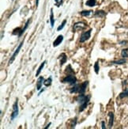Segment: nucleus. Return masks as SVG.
<instances>
[{
	"label": "nucleus",
	"instance_id": "obj_5",
	"mask_svg": "<svg viewBox=\"0 0 128 129\" xmlns=\"http://www.w3.org/2000/svg\"><path fill=\"white\" fill-rule=\"evenodd\" d=\"M91 32H92V29L82 33L81 35V37H80V43H84L86 41H88L89 39L91 37Z\"/></svg>",
	"mask_w": 128,
	"mask_h": 129
},
{
	"label": "nucleus",
	"instance_id": "obj_17",
	"mask_svg": "<svg viewBox=\"0 0 128 129\" xmlns=\"http://www.w3.org/2000/svg\"><path fill=\"white\" fill-rule=\"evenodd\" d=\"M29 23H30V19L27 20V21L25 22V26H24V28H23V29H21V33H20V36H19V37H21V35L23 34V33H25V31L27 29L28 26H29Z\"/></svg>",
	"mask_w": 128,
	"mask_h": 129
},
{
	"label": "nucleus",
	"instance_id": "obj_23",
	"mask_svg": "<svg viewBox=\"0 0 128 129\" xmlns=\"http://www.w3.org/2000/svg\"><path fill=\"white\" fill-rule=\"evenodd\" d=\"M66 24V19H64L63 21V22H62V24H61L58 28H57V31H61L62 30L63 28H64V26H65V25Z\"/></svg>",
	"mask_w": 128,
	"mask_h": 129
},
{
	"label": "nucleus",
	"instance_id": "obj_16",
	"mask_svg": "<svg viewBox=\"0 0 128 129\" xmlns=\"http://www.w3.org/2000/svg\"><path fill=\"white\" fill-rule=\"evenodd\" d=\"M106 15V13L104 10H97L95 12V16L96 17H100V18H103Z\"/></svg>",
	"mask_w": 128,
	"mask_h": 129
},
{
	"label": "nucleus",
	"instance_id": "obj_30",
	"mask_svg": "<svg viewBox=\"0 0 128 129\" xmlns=\"http://www.w3.org/2000/svg\"><path fill=\"white\" fill-rule=\"evenodd\" d=\"M55 3H56L57 5H58V3H59V0H55Z\"/></svg>",
	"mask_w": 128,
	"mask_h": 129
},
{
	"label": "nucleus",
	"instance_id": "obj_15",
	"mask_svg": "<svg viewBox=\"0 0 128 129\" xmlns=\"http://www.w3.org/2000/svg\"><path fill=\"white\" fill-rule=\"evenodd\" d=\"M50 22H51L52 28H53L54 27V24H55V18H54V14H53V9H51V14H50Z\"/></svg>",
	"mask_w": 128,
	"mask_h": 129
},
{
	"label": "nucleus",
	"instance_id": "obj_25",
	"mask_svg": "<svg viewBox=\"0 0 128 129\" xmlns=\"http://www.w3.org/2000/svg\"><path fill=\"white\" fill-rule=\"evenodd\" d=\"M72 120V123H71V124H70V127H75V125H76V124H77V118H74V119H73V120Z\"/></svg>",
	"mask_w": 128,
	"mask_h": 129
},
{
	"label": "nucleus",
	"instance_id": "obj_8",
	"mask_svg": "<svg viewBox=\"0 0 128 129\" xmlns=\"http://www.w3.org/2000/svg\"><path fill=\"white\" fill-rule=\"evenodd\" d=\"M63 35H59L53 42V47H58L59 44L63 42Z\"/></svg>",
	"mask_w": 128,
	"mask_h": 129
},
{
	"label": "nucleus",
	"instance_id": "obj_27",
	"mask_svg": "<svg viewBox=\"0 0 128 129\" xmlns=\"http://www.w3.org/2000/svg\"><path fill=\"white\" fill-rule=\"evenodd\" d=\"M126 43H127L126 41H123L119 42V44H121V45H124V44H126Z\"/></svg>",
	"mask_w": 128,
	"mask_h": 129
},
{
	"label": "nucleus",
	"instance_id": "obj_2",
	"mask_svg": "<svg viewBox=\"0 0 128 129\" xmlns=\"http://www.w3.org/2000/svg\"><path fill=\"white\" fill-rule=\"evenodd\" d=\"M89 85V82L85 81L81 84H76L74 86L70 89V93H85L86 91V88Z\"/></svg>",
	"mask_w": 128,
	"mask_h": 129
},
{
	"label": "nucleus",
	"instance_id": "obj_19",
	"mask_svg": "<svg viewBox=\"0 0 128 129\" xmlns=\"http://www.w3.org/2000/svg\"><path fill=\"white\" fill-rule=\"evenodd\" d=\"M66 73H67V75H74V70L72 69V67L70 65H68L67 67H66V71H65Z\"/></svg>",
	"mask_w": 128,
	"mask_h": 129
},
{
	"label": "nucleus",
	"instance_id": "obj_14",
	"mask_svg": "<svg viewBox=\"0 0 128 129\" xmlns=\"http://www.w3.org/2000/svg\"><path fill=\"white\" fill-rule=\"evenodd\" d=\"M96 4H97V0H88V1L86 3V5L90 7H95Z\"/></svg>",
	"mask_w": 128,
	"mask_h": 129
},
{
	"label": "nucleus",
	"instance_id": "obj_26",
	"mask_svg": "<svg viewBox=\"0 0 128 129\" xmlns=\"http://www.w3.org/2000/svg\"><path fill=\"white\" fill-rule=\"evenodd\" d=\"M101 128L102 129H105V128H106V127H105V122L104 120L101 121Z\"/></svg>",
	"mask_w": 128,
	"mask_h": 129
},
{
	"label": "nucleus",
	"instance_id": "obj_28",
	"mask_svg": "<svg viewBox=\"0 0 128 129\" xmlns=\"http://www.w3.org/2000/svg\"><path fill=\"white\" fill-rule=\"evenodd\" d=\"M51 124H52V123H49V124H48V125H47V126H46L45 127H44V129H47V128H48V127H50V125H51Z\"/></svg>",
	"mask_w": 128,
	"mask_h": 129
},
{
	"label": "nucleus",
	"instance_id": "obj_11",
	"mask_svg": "<svg viewBox=\"0 0 128 129\" xmlns=\"http://www.w3.org/2000/svg\"><path fill=\"white\" fill-rule=\"evenodd\" d=\"M59 59H60V66H63L67 60V56L65 53H62L59 55Z\"/></svg>",
	"mask_w": 128,
	"mask_h": 129
},
{
	"label": "nucleus",
	"instance_id": "obj_3",
	"mask_svg": "<svg viewBox=\"0 0 128 129\" xmlns=\"http://www.w3.org/2000/svg\"><path fill=\"white\" fill-rule=\"evenodd\" d=\"M63 83H67L69 85H75V83L77 82V78L76 76L73 75H67L65 78H63L62 79Z\"/></svg>",
	"mask_w": 128,
	"mask_h": 129
},
{
	"label": "nucleus",
	"instance_id": "obj_7",
	"mask_svg": "<svg viewBox=\"0 0 128 129\" xmlns=\"http://www.w3.org/2000/svg\"><path fill=\"white\" fill-rule=\"evenodd\" d=\"M86 27V24L84 23V22H76V23L74 25L73 27V32H76L77 30L79 29H84Z\"/></svg>",
	"mask_w": 128,
	"mask_h": 129
},
{
	"label": "nucleus",
	"instance_id": "obj_24",
	"mask_svg": "<svg viewBox=\"0 0 128 129\" xmlns=\"http://www.w3.org/2000/svg\"><path fill=\"white\" fill-rule=\"evenodd\" d=\"M93 68H94V71H95V73H96V74H98V73H99V71H100V66H99L98 61H97V62L95 63V64H94Z\"/></svg>",
	"mask_w": 128,
	"mask_h": 129
},
{
	"label": "nucleus",
	"instance_id": "obj_29",
	"mask_svg": "<svg viewBox=\"0 0 128 129\" xmlns=\"http://www.w3.org/2000/svg\"><path fill=\"white\" fill-rule=\"evenodd\" d=\"M38 4H39V0H36V7H38Z\"/></svg>",
	"mask_w": 128,
	"mask_h": 129
},
{
	"label": "nucleus",
	"instance_id": "obj_4",
	"mask_svg": "<svg viewBox=\"0 0 128 129\" xmlns=\"http://www.w3.org/2000/svg\"><path fill=\"white\" fill-rule=\"evenodd\" d=\"M18 99H17L15 101V102L13 105V111L11 113V120H14L18 115Z\"/></svg>",
	"mask_w": 128,
	"mask_h": 129
},
{
	"label": "nucleus",
	"instance_id": "obj_12",
	"mask_svg": "<svg viewBox=\"0 0 128 129\" xmlns=\"http://www.w3.org/2000/svg\"><path fill=\"white\" fill-rule=\"evenodd\" d=\"M111 63L115 64V65H123L124 63H126V59L123 58V59H119V60L112 61V62H111Z\"/></svg>",
	"mask_w": 128,
	"mask_h": 129
},
{
	"label": "nucleus",
	"instance_id": "obj_13",
	"mask_svg": "<svg viewBox=\"0 0 128 129\" xmlns=\"http://www.w3.org/2000/svg\"><path fill=\"white\" fill-rule=\"evenodd\" d=\"M45 63H46V61H44V62L40 65V67H39V68H38V70H37V71H36V77H38L39 75H40V72H41V71L43 70V68H44V65H45Z\"/></svg>",
	"mask_w": 128,
	"mask_h": 129
},
{
	"label": "nucleus",
	"instance_id": "obj_20",
	"mask_svg": "<svg viewBox=\"0 0 128 129\" xmlns=\"http://www.w3.org/2000/svg\"><path fill=\"white\" fill-rule=\"evenodd\" d=\"M119 97L120 99H123V98H127V97H128V88H127L126 89H125L124 91H123L122 93H120Z\"/></svg>",
	"mask_w": 128,
	"mask_h": 129
},
{
	"label": "nucleus",
	"instance_id": "obj_6",
	"mask_svg": "<svg viewBox=\"0 0 128 129\" xmlns=\"http://www.w3.org/2000/svg\"><path fill=\"white\" fill-rule=\"evenodd\" d=\"M23 44H24V40L20 43V44L18 46V48H17V49L15 50V52L13 53L12 56L10 57V60H9V64H11V63H12L14 62V59H16V57H17V55H18V53H19V52H20V50H21V48L22 45H23Z\"/></svg>",
	"mask_w": 128,
	"mask_h": 129
},
{
	"label": "nucleus",
	"instance_id": "obj_21",
	"mask_svg": "<svg viewBox=\"0 0 128 129\" xmlns=\"http://www.w3.org/2000/svg\"><path fill=\"white\" fill-rule=\"evenodd\" d=\"M121 56L123 58H128V48H124L122 50Z\"/></svg>",
	"mask_w": 128,
	"mask_h": 129
},
{
	"label": "nucleus",
	"instance_id": "obj_22",
	"mask_svg": "<svg viewBox=\"0 0 128 129\" xmlns=\"http://www.w3.org/2000/svg\"><path fill=\"white\" fill-rule=\"evenodd\" d=\"M92 12H93L92 10H82V11H81L80 14H81V15L84 16V17H88L92 14Z\"/></svg>",
	"mask_w": 128,
	"mask_h": 129
},
{
	"label": "nucleus",
	"instance_id": "obj_18",
	"mask_svg": "<svg viewBox=\"0 0 128 129\" xmlns=\"http://www.w3.org/2000/svg\"><path fill=\"white\" fill-rule=\"evenodd\" d=\"M52 77H49L48 79L44 80V85L46 87H48V86H50L52 85Z\"/></svg>",
	"mask_w": 128,
	"mask_h": 129
},
{
	"label": "nucleus",
	"instance_id": "obj_1",
	"mask_svg": "<svg viewBox=\"0 0 128 129\" xmlns=\"http://www.w3.org/2000/svg\"><path fill=\"white\" fill-rule=\"evenodd\" d=\"M91 98V95H86L85 93H79L77 98V102L80 104L79 107V113L84 111L88 106V104L90 102Z\"/></svg>",
	"mask_w": 128,
	"mask_h": 129
},
{
	"label": "nucleus",
	"instance_id": "obj_10",
	"mask_svg": "<svg viewBox=\"0 0 128 129\" xmlns=\"http://www.w3.org/2000/svg\"><path fill=\"white\" fill-rule=\"evenodd\" d=\"M44 78L43 76H40L37 79V83H36V89L37 90H40V89L42 87V84H44Z\"/></svg>",
	"mask_w": 128,
	"mask_h": 129
},
{
	"label": "nucleus",
	"instance_id": "obj_9",
	"mask_svg": "<svg viewBox=\"0 0 128 129\" xmlns=\"http://www.w3.org/2000/svg\"><path fill=\"white\" fill-rule=\"evenodd\" d=\"M108 116H109V122H108V127L112 128L113 126L114 123V113L112 112H109L108 113Z\"/></svg>",
	"mask_w": 128,
	"mask_h": 129
}]
</instances>
